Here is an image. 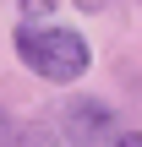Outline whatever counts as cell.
Here are the masks:
<instances>
[{
    "instance_id": "6da1fadb",
    "label": "cell",
    "mask_w": 142,
    "mask_h": 147,
    "mask_svg": "<svg viewBox=\"0 0 142 147\" xmlns=\"http://www.w3.org/2000/svg\"><path fill=\"white\" fill-rule=\"evenodd\" d=\"M11 44H16V60L44 82H82V71L93 65L88 38L71 27H55V22H22L11 33Z\"/></svg>"
},
{
    "instance_id": "7a4b0ae2",
    "label": "cell",
    "mask_w": 142,
    "mask_h": 147,
    "mask_svg": "<svg viewBox=\"0 0 142 147\" xmlns=\"http://www.w3.org/2000/svg\"><path fill=\"white\" fill-rule=\"evenodd\" d=\"M66 125H71L77 142H99V136L109 131V109L93 104V98H71V104H66Z\"/></svg>"
},
{
    "instance_id": "3957f363",
    "label": "cell",
    "mask_w": 142,
    "mask_h": 147,
    "mask_svg": "<svg viewBox=\"0 0 142 147\" xmlns=\"http://www.w3.org/2000/svg\"><path fill=\"white\" fill-rule=\"evenodd\" d=\"M16 5H22V11H27V16H49V11H55V5H60V0H16Z\"/></svg>"
},
{
    "instance_id": "277c9868",
    "label": "cell",
    "mask_w": 142,
    "mask_h": 147,
    "mask_svg": "<svg viewBox=\"0 0 142 147\" xmlns=\"http://www.w3.org/2000/svg\"><path fill=\"white\" fill-rule=\"evenodd\" d=\"M115 147H142V136H137V131H126V136H115Z\"/></svg>"
},
{
    "instance_id": "5b68a950",
    "label": "cell",
    "mask_w": 142,
    "mask_h": 147,
    "mask_svg": "<svg viewBox=\"0 0 142 147\" xmlns=\"http://www.w3.org/2000/svg\"><path fill=\"white\" fill-rule=\"evenodd\" d=\"M11 136H16V131H11V120H0V147L11 142Z\"/></svg>"
},
{
    "instance_id": "8992f818",
    "label": "cell",
    "mask_w": 142,
    "mask_h": 147,
    "mask_svg": "<svg viewBox=\"0 0 142 147\" xmlns=\"http://www.w3.org/2000/svg\"><path fill=\"white\" fill-rule=\"evenodd\" d=\"M77 5H88V11H99V5H104V0H77Z\"/></svg>"
}]
</instances>
